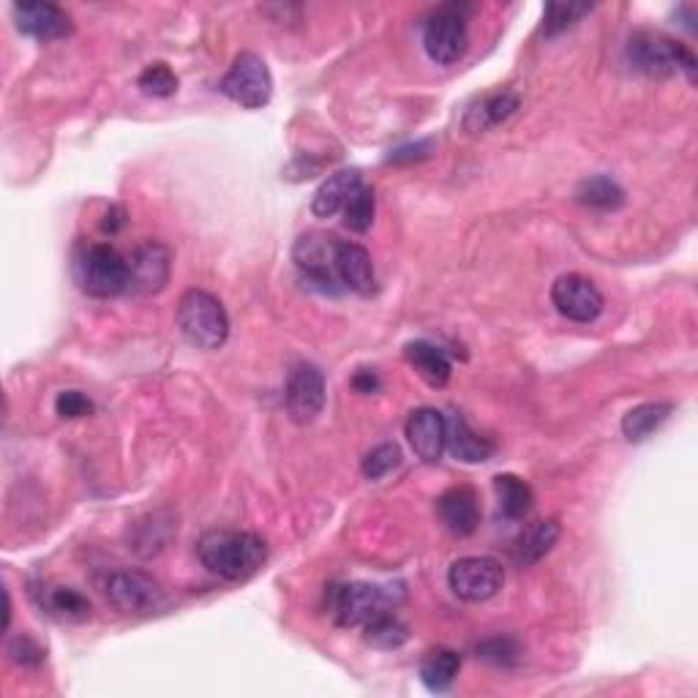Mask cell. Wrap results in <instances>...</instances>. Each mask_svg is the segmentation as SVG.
<instances>
[{
    "instance_id": "obj_1",
    "label": "cell",
    "mask_w": 698,
    "mask_h": 698,
    "mask_svg": "<svg viewBox=\"0 0 698 698\" xmlns=\"http://www.w3.org/2000/svg\"><path fill=\"white\" fill-rule=\"evenodd\" d=\"M196 557L224 581H246L267 559V543L254 533L211 529L196 540Z\"/></svg>"
},
{
    "instance_id": "obj_2",
    "label": "cell",
    "mask_w": 698,
    "mask_h": 698,
    "mask_svg": "<svg viewBox=\"0 0 698 698\" xmlns=\"http://www.w3.org/2000/svg\"><path fill=\"white\" fill-rule=\"evenodd\" d=\"M175 322L183 338L196 350H219L230 338L224 303L205 290H186L178 301Z\"/></svg>"
},
{
    "instance_id": "obj_3",
    "label": "cell",
    "mask_w": 698,
    "mask_h": 698,
    "mask_svg": "<svg viewBox=\"0 0 698 698\" xmlns=\"http://www.w3.org/2000/svg\"><path fill=\"white\" fill-rule=\"evenodd\" d=\"M628 61L641 74L666 80V77L685 74L690 82L696 80V55L679 41L668 39L658 31H636L628 39Z\"/></svg>"
},
{
    "instance_id": "obj_4",
    "label": "cell",
    "mask_w": 698,
    "mask_h": 698,
    "mask_svg": "<svg viewBox=\"0 0 698 698\" xmlns=\"http://www.w3.org/2000/svg\"><path fill=\"white\" fill-rule=\"evenodd\" d=\"M404 600L402 584H372V581H350L342 587H333L331 611L342 628H357L380 614L393 611Z\"/></svg>"
},
{
    "instance_id": "obj_5",
    "label": "cell",
    "mask_w": 698,
    "mask_h": 698,
    "mask_svg": "<svg viewBox=\"0 0 698 698\" xmlns=\"http://www.w3.org/2000/svg\"><path fill=\"white\" fill-rule=\"evenodd\" d=\"M77 282L91 297H118L129 290V260L110 243H93L77 260Z\"/></svg>"
},
{
    "instance_id": "obj_6",
    "label": "cell",
    "mask_w": 698,
    "mask_h": 698,
    "mask_svg": "<svg viewBox=\"0 0 698 698\" xmlns=\"http://www.w3.org/2000/svg\"><path fill=\"white\" fill-rule=\"evenodd\" d=\"M104 595L112 606L129 617H153L166 608L164 587L142 570H115L107 576Z\"/></svg>"
},
{
    "instance_id": "obj_7",
    "label": "cell",
    "mask_w": 698,
    "mask_h": 698,
    "mask_svg": "<svg viewBox=\"0 0 698 698\" xmlns=\"http://www.w3.org/2000/svg\"><path fill=\"white\" fill-rule=\"evenodd\" d=\"M423 47H426V55L439 65H453L467 55L469 31L462 6H439L428 17L423 26Z\"/></svg>"
},
{
    "instance_id": "obj_8",
    "label": "cell",
    "mask_w": 698,
    "mask_h": 698,
    "mask_svg": "<svg viewBox=\"0 0 698 698\" xmlns=\"http://www.w3.org/2000/svg\"><path fill=\"white\" fill-rule=\"evenodd\" d=\"M336 243L338 237L325 235V232H306L297 237L295 249H292V260L303 273V282L325 295L342 292V284L336 279Z\"/></svg>"
},
{
    "instance_id": "obj_9",
    "label": "cell",
    "mask_w": 698,
    "mask_h": 698,
    "mask_svg": "<svg viewBox=\"0 0 698 698\" xmlns=\"http://www.w3.org/2000/svg\"><path fill=\"white\" fill-rule=\"evenodd\" d=\"M219 91L246 110H262L273 95L271 69L256 52H241L224 74Z\"/></svg>"
},
{
    "instance_id": "obj_10",
    "label": "cell",
    "mask_w": 698,
    "mask_h": 698,
    "mask_svg": "<svg viewBox=\"0 0 698 698\" xmlns=\"http://www.w3.org/2000/svg\"><path fill=\"white\" fill-rule=\"evenodd\" d=\"M447 584L464 604H486L503 589L505 568L494 557H462L447 570Z\"/></svg>"
},
{
    "instance_id": "obj_11",
    "label": "cell",
    "mask_w": 698,
    "mask_h": 698,
    "mask_svg": "<svg viewBox=\"0 0 698 698\" xmlns=\"http://www.w3.org/2000/svg\"><path fill=\"white\" fill-rule=\"evenodd\" d=\"M284 404L292 421L301 423V426L317 421L322 407H325V377H322V372L314 363H295L290 368L284 387Z\"/></svg>"
},
{
    "instance_id": "obj_12",
    "label": "cell",
    "mask_w": 698,
    "mask_h": 698,
    "mask_svg": "<svg viewBox=\"0 0 698 698\" xmlns=\"http://www.w3.org/2000/svg\"><path fill=\"white\" fill-rule=\"evenodd\" d=\"M552 303L570 322H595L604 312L600 290L578 273H565L552 284Z\"/></svg>"
},
{
    "instance_id": "obj_13",
    "label": "cell",
    "mask_w": 698,
    "mask_h": 698,
    "mask_svg": "<svg viewBox=\"0 0 698 698\" xmlns=\"http://www.w3.org/2000/svg\"><path fill=\"white\" fill-rule=\"evenodd\" d=\"M172 252L164 243H142L129 260V290L131 295H159L170 284Z\"/></svg>"
},
{
    "instance_id": "obj_14",
    "label": "cell",
    "mask_w": 698,
    "mask_h": 698,
    "mask_svg": "<svg viewBox=\"0 0 698 698\" xmlns=\"http://www.w3.org/2000/svg\"><path fill=\"white\" fill-rule=\"evenodd\" d=\"M404 434H407V443L421 462L426 464L443 462L447 451V417L439 413V409L432 407L415 409V413L409 415L407 426H404Z\"/></svg>"
},
{
    "instance_id": "obj_15",
    "label": "cell",
    "mask_w": 698,
    "mask_h": 698,
    "mask_svg": "<svg viewBox=\"0 0 698 698\" xmlns=\"http://www.w3.org/2000/svg\"><path fill=\"white\" fill-rule=\"evenodd\" d=\"M14 20L20 33L31 36L39 41H58L71 36L74 26H71V17L65 14L61 6L55 3H41V0H28V3L14 6Z\"/></svg>"
},
{
    "instance_id": "obj_16",
    "label": "cell",
    "mask_w": 698,
    "mask_h": 698,
    "mask_svg": "<svg viewBox=\"0 0 698 698\" xmlns=\"http://www.w3.org/2000/svg\"><path fill=\"white\" fill-rule=\"evenodd\" d=\"M437 513L447 533L458 535V538H469L477 529V524H480V499H477L475 488L453 486L437 499Z\"/></svg>"
},
{
    "instance_id": "obj_17",
    "label": "cell",
    "mask_w": 698,
    "mask_h": 698,
    "mask_svg": "<svg viewBox=\"0 0 698 698\" xmlns=\"http://www.w3.org/2000/svg\"><path fill=\"white\" fill-rule=\"evenodd\" d=\"M336 279L342 290L355 292V295H372L374 284V265L372 254L357 243L338 241L336 243Z\"/></svg>"
},
{
    "instance_id": "obj_18",
    "label": "cell",
    "mask_w": 698,
    "mask_h": 698,
    "mask_svg": "<svg viewBox=\"0 0 698 698\" xmlns=\"http://www.w3.org/2000/svg\"><path fill=\"white\" fill-rule=\"evenodd\" d=\"M363 186V175L357 170H338L327 178L322 186L314 191L312 196V213L317 219H333L338 211H344V205L350 202V196Z\"/></svg>"
},
{
    "instance_id": "obj_19",
    "label": "cell",
    "mask_w": 698,
    "mask_h": 698,
    "mask_svg": "<svg viewBox=\"0 0 698 698\" xmlns=\"http://www.w3.org/2000/svg\"><path fill=\"white\" fill-rule=\"evenodd\" d=\"M404 357L415 374L426 382L428 387H445L451 382V361L437 344L432 342H409L404 347Z\"/></svg>"
},
{
    "instance_id": "obj_20",
    "label": "cell",
    "mask_w": 698,
    "mask_h": 698,
    "mask_svg": "<svg viewBox=\"0 0 698 698\" xmlns=\"http://www.w3.org/2000/svg\"><path fill=\"white\" fill-rule=\"evenodd\" d=\"M516 110H518V95L516 93L513 91L492 93V95H486L483 101H477L473 110L464 115V129H467L469 134H483V131H488V129H494V127H499V123L508 121V118Z\"/></svg>"
},
{
    "instance_id": "obj_21",
    "label": "cell",
    "mask_w": 698,
    "mask_h": 698,
    "mask_svg": "<svg viewBox=\"0 0 698 698\" xmlns=\"http://www.w3.org/2000/svg\"><path fill=\"white\" fill-rule=\"evenodd\" d=\"M36 598H39V606L50 617L63 619V623H85V619H91V600L71 587H41Z\"/></svg>"
},
{
    "instance_id": "obj_22",
    "label": "cell",
    "mask_w": 698,
    "mask_h": 698,
    "mask_svg": "<svg viewBox=\"0 0 698 698\" xmlns=\"http://www.w3.org/2000/svg\"><path fill=\"white\" fill-rule=\"evenodd\" d=\"M447 451H451L458 462L480 464L492 458L494 443L492 439L480 437V434H475L473 428H469V423L464 421L462 415H456L447 421Z\"/></svg>"
},
{
    "instance_id": "obj_23",
    "label": "cell",
    "mask_w": 698,
    "mask_h": 698,
    "mask_svg": "<svg viewBox=\"0 0 698 698\" xmlns=\"http://www.w3.org/2000/svg\"><path fill=\"white\" fill-rule=\"evenodd\" d=\"M494 494H497V508L499 516H505L508 522H518V518L527 516L533 510V488L527 480L516 475H497L494 477Z\"/></svg>"
},
{
    "instance_id": "obj_24",
    "label": "cell",
    "mask_w": 698,
    "mask_h": 698,
    "mask_svg": "<svg viewBox=\"0 0 698 698\" xmlns=\"http://www.w3.org/2000/svg\"><path fill=\"white\" fill-rule=\"evenodd\" d=\"M559 540V522L557 518H546V522L533 524L522 538L516 540V563L518 565H535L557 546Z\"/></svg>"
},
{
    "instance_id": "obj_25",
    "label": "cell",
    "mask_w": 698,
    "mask_h": 698,
    "mask_svg": "<svg viewBox=\"0 0 698 698\" xmlns=\"http://www.w3.org/2000/svg\"><path fill=\"white\" fill-rule=\"evenodd\" d=\"M671 413L674 404L666 402H649L630 409V413L623 417L625 439H628V443H644V439H649L660 426H664L668 417H671Z\"/></svg>"
},
{
    "instance_id": "obj_26",
    "label": "cell",
    "mask_w": 698,
    "mask_h": 698,
    "mask_svg": "<svg viewBox=\"0 0 698 698\" xmlns=\"http://www.w3.org/2000/svg\"><path fill=\"white\" fill-rule=\"evenodd\" d=\"M458 668H462V658L453 649H434L421 660V682L432 694H445L456 682Z\"/></svg>"
},
{
    "instance_id": "obj_27",
    "label": "cell",
    "mask_w": 698,
    "mask_h": 698,
    "mask_svg": "<svg viewBox=\"0 0 698 698\" xmlns=\"http://www.w3.org/2000/svg\"><path fill=\"white\" fill-rule=\"evenodd\" d=\"M576 202L584 208H593V211H617L625 202V191L611 178L593 175L578 183Z\"/></svg>"
},
{
    "instance_id": "obj_28",
    "label": "cell",
    "mask_w": 698,
    "mask_h": 698,
    "mask_svg": "<svg viewBox=\"0 0 698 698\" xmlns=\"http://www.w3.org/2000/svg\"><path fill=\"white\" fill-rule=\"evenodd\" d=\"M363 641L368 647L382 649V653H393V649H402L409 641V630L407 625L398 623L391 614H380V617L368 619L363 625Z\"/></svg>"
},
{
    "instance_id": "obj_29",
    "label": "cell",
    "mask_w": 698,
    "mask_h": 698,
    "mask_svg": "<svg viewBox=\"0 0 698 698\" xmlns=\"http://www.w3.org/2000/svg\"><path fill=\"white\" fill-rule=\"evenodd\" d=\"M589 11H593L589 3H548L546 14H543V33L559 36L570 31V28L578 26L581 17H587Z\"/></svg>"
},
{
    "instance_id": "obj_30",
    "label": "cell",
    "mask_w": 698,
    "mask_h": 698,
    "mask_svg": "<svg viewBox=\"0 0 698 698\" xmlns=\"http://www.w3.org/2000/svg\"><path fill=\"white\" fill-rule=\"evenodd\" d=\"M344 226L357 235L372 230L374 224V191L368 186H361L355 194L350 196V202L344 205Z\"/></svg>"
},
{
    "instance_id": "obj_31",
    "label": "cell",
    "mask_w": 698,
    "mask_h": 698,
    "mask_svg": "<svg viewBox=\"0 0 698 698\" xmlns=\"http://www.w3.org/2000/svg\"><path fill=\"white\" fill-rule=\"evenodd\" d=\"M140 91L153 99H170L178 93V77L166 63H151L136 80Z\"/></svg>"
},
{
    "instance_id": "obj_32",
    "label": "cell",
    "mask_w": 698,
    "mask_h": 698,
    "mask_svg": "<svg viewBox=\"0 0 698 698\" xmlns=\"http://www.w3.org/2000/svg\"><path fill=\"white\" fill-rule=\"evenodd\" d=\"M402 464V451H398L396 443H385V445H377L374 451L366 453V458H363L361 469H363V477L366 480H382L385 475H391L393 469Z\"/></svg>"
},
{
    "instance_id": "obj_33",
    "label": "cell",
    "mask_w": 698,
    "mask_h": 698,
    "mask_svg": "<svg viewBox=\"0 0 698 698\" xmlns=\"http://www.w3.org/2000/svg\"><path fill=\"white\" fill-rule=\"evenodd\" d=\"M477 658L486 660V664L492 666H513L518 658H522V649H518V644L513 641V638H486L483 644H477Z\"/></svg>"
},
{
    "instance_id": "obj_34",
    "label": "cell",
    "mask_w": 698,
    "mask_h": 698,
    "mask_svg": "<svg viewBox=\"0 0 698 698\" xmlns=\"http://www.w3.org/2000/svg\"><path fill=\"white\" fill-rule=\"evenodd\" d=\"M9 655L17 666H41L44 664V649L31 636H17L9 644Z\"/></svg>"
},
{
    "instance_id": "obj_35",
    "label": "cell",
    "mask_w": 698,
    "mask_h": 698,
    "mask_svg": "<svg viewBox=\"0 0 698 698\" xmlns=\"http://www.w3.org/2000/svg\"><path fill=\"white\" fill-rule=\"evenodd\" d=\"M55 409L61 417H69V421H74V417H85L93 413V402L85 396V393L80 391H63L61 396H58L55 402Z\"/></svg>"
},
{
    "instance_id": "obj_36",
    "label": "cell",
    "mask_w": 698,
    "mask_h": 698,
    "mask_svg": "<svg viewBox=\"0 0 698 698\" xmlns=\"http://www.w3.org/2000/svg\"><path fill=\"white\" fill-rule=\"evenodd\" d=\"M434 151V142H413V145H402L387 156V164H413V161H423L432 156Z\"/></svg>"
},
{
    "instance_id": "obj_37",
    "label": "cell",
    "mask_w": 698,
    "mask_h": 698,
    "mask_svg": "<svg viewBox=\"0 0 698 698\" xmlns=\"http://www.w3.org/2000/svg\"><path fill=\"white\" fill-rule=\"evenodd\" d=\"M352 387L361 393H374L380 387V377L372 372V368H361V372L352 377Z\"/></svg>"
},
{
    "instance_id": "obj_38",
    "label": "cell",
    "mask_w": 698,
    "mask_h": 698,
    "mask_svg": "<svg viewBox=\"0 0 698 698\" xmlns=\"http://www.w3.org/2000/svg\"><path fill=\"white\" fill-rule=\"evenodd\" d=\"M104 226V232H118L123 226V211L121 208H112L110 213H107V222L101 224Z\"/></svg>"
}]
</instances>
